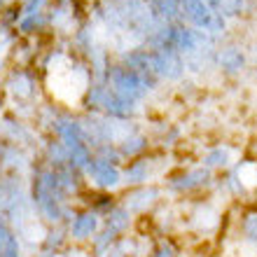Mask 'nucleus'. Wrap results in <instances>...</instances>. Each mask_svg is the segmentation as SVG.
<instances>
[{
	"label": "nucleus",
	"mask_w": 257,
	"mask_h": 257,
	"mask_svg": "<svg viewBox=\"0 0 257 257\" xmlns=\"http://www.w3.org/2000/svg\"><path fill=\"white\" fill-rule=\"evenodd\" d=\"M215 61L227 75H238L245 68V63H248V54L241 52L238 47H224L217 52Z\"/></svg>",
	"instance_id": "1"
},
{
	"label": "nucleus",
	"mask_w": 257,
	"mask_h": 257,
	"mask_svg": "<svg viewBox=\"0 0 257 257\" xmlns=\"http://www.w3.org/2000/svg\"><path fill=\"white\" fill-rule=\"evenodd\" d=\"M241 238L252 248H257V208L245 210L241 217Z\"/></svg>",
	"instance_id": "2"
},
{
	"label": "nucleus",
	"mask_w": 257,
	"mask_h": 257,
	"mask_svg": "<svg viewBox=\"0 0 257 257\" xmlns=\"http://www.w3.org/2000/svg\"><path fill=\"white\" fill-rule=\"evenodd\" d=\"M248 61L257 63V40L250 45V49H248Z\"/></svg>",
	"instance_id": "3"
}]
</instances>
